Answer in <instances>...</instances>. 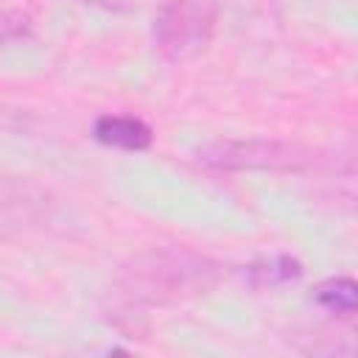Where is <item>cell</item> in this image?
<instances>
[{"label":"cell","instance_id":"cell-6","mask_svg":"<svg viewBox=\"0 0 358 358\" xmlns=\"http://www.w3.org/2000/svg\"><path fill=\"white\" fill-rule=\"evenodd\" d=\"M84 3H92V6H103V8H126L131 0H84Z\"/></svg>","mask_w":358,"mask_h":358},{"label":"cell","instance_id":"cell-1","mask_svg":"<svg viewBox=\"0 0 358 358\" xmlns=\"http://www.w3.org/2000/svg\"><path fill=\"white\" fill-rule=\"evenodd\" d=\"M215 271L207 260L190 255H151L137 260L126 274V294L143 305L173 302L182 296H193L213 285Z\"/></svg>","mask_w":358,"mask_h":358},{"label":"cell","instance_id":"cell-3","mask_svg":"<svg viewBox=\"0 0 358 358\" xmlns=\"http://www.w3.org/2000/svg\"><path fill=\"white\" fill-rule=\"evenodd\" d=\"M196 159L201 165L218 168V171H274V173H288V171H305L313 162V154L308 148L296 145V143L249 137V140H215V143L199 148Z\"/></svg>","mask_w":358,"mask_h":358},{"label":"cell","instance_id":"cell-4","mask_svg":"<svg viewBox=\"0 0 358 358\" xmlns=\"http://www.w3.org/2000/svg\"><path fill=\"white\" fill-rule=\"evenodd\" d=\"M95 137L106 145L126 148V151H143L151 145V126L131 115H103L95 120Z\"/></svg>","mask_w":358,"mask_h":358},{"label":"cell","instance_id":"cell-2","mask_svg":"<svg viewBox=\"0 0 358 358\" xmlns=\"http://www.w3.org/2000/svg\"><path fill=\"white\" fill-rule=\"evenodd\" d=\"M218 22L213 0H165L154 17V45L168 62H187L199 56Z\"/></svg>","mask_w":358,"mask_h":358},{"label":"cell","instance_id":"cell-5","mask_svg":"<svg viewBox=\"0 0 358 358\" xmlns=\"http://www.w3.org/2000/svg\"><path fill=\"white\" fill-rule=\"evenodd\" d=\"M316 302L333 313H341V316H350L358 305V288L350 277H333L327 282H322L316 288Z\"/></svg>","mask_w":358,"mask_h":358}]
</instances>
